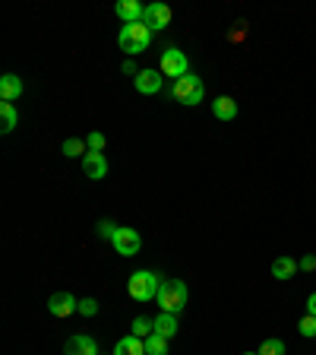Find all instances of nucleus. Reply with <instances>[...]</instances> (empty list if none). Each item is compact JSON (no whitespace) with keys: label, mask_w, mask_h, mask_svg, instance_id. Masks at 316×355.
<instances>
[{"label":"nucleus","mask_w":316,"mask_h":355,"mask_svg":"<svg viewBox=\"0 0 316 355\" xmlns=\"http://www.w3.org/2000/svg\"><path fill=\"white\" fill-rule=\"evenodd\" d=\"M212 114H215L219 121H234V118H237V102H234L231 96H219V98L212 102Z\"/></svg>","instance_id":"14"},{"label":"nucleus","mask_w":316,"mask_h":355,"mask_svg":"<svg viewBox=\"0 0 316 355\" xmlns=\"http://www.w3.org/2000/svg\"><path fill=\"white\" fill-rule=\"evenodd\" d=\"M111 244H114V251H118L120 257H136V254H140V248H142V238H140V232H136V229L120 225Z\"/></svg>","instance_id":"6"},{"label":"nucleus","mask_w":316,"mask_h":355,"mask_svg":"<svg viewBox=\"0 0 316 355\" xmlns=\"http://www.w3.org/2000/svg\"><path fill=\"white\" fill-rule=\"evenodd\" d=\"M120 70H124L127 76H133V80H136V76H140V67L133 64V60H124V64H120Z\"/></svg>","instance_id":"27"},{"label":"nucleus","mask_w":316,"mask_h":355,"mask_svg":"<svg viewBox=\"0 0 316 355\" xmlns=\"http://www.w3.org/2000/svg\"><path fill=\"white\" fill-rule=\"evenodd\" d=\"M162 70H140V76L133 80V86H136V92H142V96H155V92H162Z\"/></svg>","instance_id":"10"},{"label":"nucleus","mask_w":316,"mask_h":355,"mask_svg":"<svg viewBox=\"0 0 316 355\" xmlns=\"http://www.w3.org/2000/svg\"><path fill=\"white\" fill-rule=\"evenodd\" d=\"M130 333H133V336H140V340H149V336L155 333V320H149V318H136V320L130 324Z\"/></svg>","instance_id":"20"},{"label":"nucleus","mask_w":316,"mask_h":355,"mask_svg":"<svg viewBox=\"0 0 316 355\" xmlns=\"http://www.w3.org/2000/svg\"><path fill=\"white\" fill-rule=\"evenodd\" d=\"M80 314L95 318V314H98V302H95V298H82V302H80Z\"/></svg>","instance_id":"26"},{"label":"nucleus","mask_w":316,"mask_h":355,"mask_svg":"<svg viewBox=\"0 0 316 355\" xmlns=\"http://www.w3.org/2000/svg\"><path fill=\"white\" fill-rule=\"evenodd\" d=\"M114 13H118L127 26H133V22H146V7H142L140 0H118Z\"/></svg>","instance_id":"11"},{"label":"nucleus","mask_w":316,"mask_h":355,"mask_svg":"<svg viewBox=\"0 0 316 355\" xmlns=\"http://www.w3.org/2000/svg\"><path fill=\"white\" fill-rule=\"evenodd\" d=\"M257 352L259 355H285V343H281V340H266Z\"/></svg>","instance_id":"24"},{"label":"nucleus","mask_w":316,"mask_h":355,"mask_svg":"<svg viewBox=\"0 0 316 355\" xmlns=\"http://www.w3.org/2000/svg\"><path fill=\"white\" fill-rule=\"evenodd\" d=\"M0 121H3V127H0L3 133H13V130H16L19 111H16V105H13V102H0Z\"/></svg>","instance_id":"19"},{"label":"nucleus","mask_w":316,"mask_h":355,"mask_svg":"<svg viewBox=\"0 0 316 355\" xmlns=\"http://www.w3.org/2000/svg\"><path fill=\"white\" fill-rule=\"evenodd\" d=\"M146 26L152 32H162L171 26V7L168 3H149L146 7Z\"/></svg>","instance_id":"8"},{"label":"nucleus","mask_w":316,"mask_h":355,"mask_svg":"<svg viewBox=\"0 0 316 355\" xmlns=\"http://www.w3.org/2000/svg\"><path fill=\"white\" fill-rule=\"evenodd\" d=\"M60 153L66 155V159H86L89 155V146H86V140H80V137H66L64 140V146H60Z\"/></svg>","instance_id":"18"},{"label":"nucleus","mask_w":316,"mask_h":355,"mask_svg":"<svg viewBox=\"0 0 316 355\" xmlns=\"http://www.w3.org/2000/svg\"><path fill=\"white\" fill-rule=\"evenodd\" d=\"M187 282L184 279H162V288H158V295H155V302H158V308L168 311V314H180V311L187 308Z\"/></svg>","instance_id":"1"},{"label":"nucleus","mask_w":316,"mask_h":355,"mask_svg":"<svg viewBox=\"0 0 316 355\" xmlns=\"http://www.w3.org/2000/svg\"><path fill=\"white\" fill-rule=\"evenodd\" d=\"M243 355H259V352H243Z\"/></svg>","instance_id":"30"},{"label":"nucleus","mask_w":316,"mask_h":355,"mask_svg":"<svg viewBox=\"0 0 316 355\" xmlns=\"http://www.w3.org/2000/svg\"><path fill=\"white\" fill-rule=\"evenodd\" d=\"M146 355H168V340L158 336V333H152L146 340Z\"/></svg>","instance_id":"21"},{"label":"nucleus","mask_w":316,"mask_h":355,"mask_svg":"<svg viewBox=\"0 0 316 355\" xmlns=\"http://www.w3.org/2000/svg\"><path fill=\"white\" fill-rule=\"evenodd\" d=\"M171 96H174V102H180V105H187V108H193V105L203 102L206 89H203V80H199L196 73H184L180 80L171 83Z\"/></svg>","instance_id":"4"},{"label":"nucleus","mask_w":316,"mask_h":355,"mask_svg":"<svg viewBox=\"0 0 316 355\" xmlns=\"http://www.w3.org/2000/svg\"><path fill=\"white\" fill-rule=\"evenodd\" d=\"M86 146H89V153H104V146H108V140H104V133H98V130H92L86 137Z\"/></svg>","instance_id":"23"},{"label":"nucleus","mask_w":316,"mask_h":355,"mask_svg":"<svg viewBox=\"0 0 316 355\" xmlns=\"http://www.w3.org/2000/svg\"><path fill=\"white\" fill-rule=\"evenodd\" d=\"M297 266L301 263H297L295 257H285V254H281V257L272 260V276L275 279H291V276L297 273Z\"/></svg>","instance_id":"16"},{"label":"nucleus","mask_w":316,"mask_h":355,"mask_svg":"<svg viewBox=\"0 0 316 355\" xmlns=\"http://www.w3.org/2000/svg\"><path fill=\"white\" fill-rule=\"evenodd\" d=\"M118 44L120 51L130 54V58H136V54H142L152 44V29H149L146 22H133V26H124L118 35Z\"/></svg>","instance_id":"2"},{"label":"nucleus","mask_w":316,"mask_h":355,"mask_svg":"<svg viewBox=\"0 0 316 355\" xmlns=\"http://www.w3.org/2000/svg\"><path fill=\"white\" fill-rule=\"evenodd\" d=\"M158 70H162L165 76H174V80H180L184 73H190V60H187L184 51H177V48H165L162 51V64H158Z\"/></svg>","instance_id":"5"},{"label":"nucleus","mask_w":316,"mask_h":355,"mask_svg":"<svg viewBox=\"0 0 316 355\" xmlns=\"http://www.w3.org/2000/svg\"><path fill=\"white\" fill-rule=\"evenodd\" d=\"M64 355H98V343L86 333H76L64 343Z\"/></svg>","instance_id":"9"},{"label":"nucleus","mask_w":316,"mask_h":355,"mask_svg":"<svg viewBox=\"0 0 316 355\" xmlns=\"http://www.w3.org/2000/svg\"><path fill=\"white\" fill-rule=\"evenodd\" d=\"M118 229H120V225H118V222H111V219H104V222H98V235H102L104 238V241H114V235H118Z\"/></svg>","instance_id":"25"},{"label":"nucleus","mask_w":316,"mask_h":355,"mask_svg":"<svg viewBox=\"0 0 316 355\" xmlns=\"http://www.w3.org/2000/svg\"><path fill=\"white\" fill-rule=\"evenodd\" d=\"M82 175L92 178V181H102V178L108 175V159H104L102 153H89L86 159H82Z\"/></svg>","instance_id":"12"},{"label":"nucleus","mask_w":316,"mask_h":355,"mask_svg":"<svg viewBox=\"0 0 316 355\" xmlns=\"http://www.w3.org/2000/svg\"><path fill=\"white\" fill-rule=\"evenodd\" d=\"M301 270H307V273H310V270H316V257H313V254L301 257Z\"/></svg>","instance_id":"28"},{"label":"nucleus","mask_w":316,"mask_h":355,"mask_svg":"<svg viewBox=\"0 0 316 355\" xmlns=\"http://www.w3.org/2000/svg\"><path fill=\"white\" fill-rule=\"evenodd\" d=\"M307 314H313V318H316V292L307 298Z\"/></svg>","instance_id":"29"},{"label":"nucleus","mask_w":316,"mask_h":355,"mask_svg":"<svg viewBox=\"0 0 316 355\" xmlns=\"http://www.w3.org/2000/svg\"><path fill=\"white\" fill-rule=\"evenodd\" d=\"M48 311H51L54 318H70V314L80 311V302H76L70 292H54V295L48 298Z\"/></svg>","instance_id":"7"},{"label":"nucleus","mask_w":316,"mask_h":355,"mask_svg":"<svg viewBox=\"0 0 316 355\" xmlns=\"http://www.w3.org/2000/svg\"><path fill=\"white\" fill-rule=\"evenodd\" d=\"M155 333H158V336H165V340H174V333H177V314H168V311H162V314L155 318Z\"/></svg>","instance_id":"17"},{"label":"nucleus","mask_w":316,"mask_h":355,"mask_svg":"<svg viewBox=\"0 0 316 355\" xmlns=\"http://www.w3.org/2000/svg\"><path fill=\"white\" fill-rule=\"evenodd\" d=\"M162 288V276L152 273V270H136V273L127 279V292H130L133 302H152Z\"/></svg>","instance_id":"3"},{"label":"nucleus","mask_w":316,"mask_h":355,"mask_svg":"<svg viewBox=\"0 0 316 355\" xmlns=\"http://www.w3.org/2000/svg\"><path fill=\"white\" fill-rule=\"evenodd\" d=\"M114 355H146V340H140V336H124V340H118V346H114Z\"/></svg>","instance_id":"15"},{"label":"nucleus","mask_w":316,"mask_h":355,"mask_svg":"<svg viewBox=\"0 0 316 355\" xmlns=\"http://www.w3.org/2000/svg\"><path fill=\"white\" fill-rule=\"evenodd\" d=\"M297 333H301V336H307V340H316V318H313V314H304L301 324H297Z\"/></svg>","instance_id":"22"},{"label":"nucleus","mask_w":316,"mask_h":355,"mask_svg":"<svg viewBox=\"0 0 316 355\" xmlns=\"http://www.w3.org/2000/svg\"><path fill=\"white\" fill-rule=\"evenodd\" d=\"M22 96V80L16 73L0 76V102H19Z\"/></svg>","instance_id":"13"}]
</instances>
